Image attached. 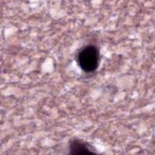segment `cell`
I'll use <instances>...</instances> for the list:
<instances>
[{
    "instance_id": "cell-1",
    "label": "cell",
    "mask_w": 155,
    "mask_h": 155,
    "mask_svg": "<svg viewBox=\"0 0 155 155\" xmlns=\"http://www.w3.org/2000/svg\"><path fill=\"white\" fill-rule=\"evenodd\" d=\"M76 61L79 68L86 73H94L100 62V52L98 47L93 44H88L80 48Z\"/></svg>"
},
{
    "instance_id": "cell-2",
    "label": "cell",
    "mask_w": 155,
    "mask_h": 155,
    "mask_svg": "<svg viewBox=\"0 0 155 155\" xmlns=\"http://www.w3.org/2000/svg\"><path fill=\"white\" fill-rule=\"evenodd\" d=\"M95 148L88 142L78 138H74L69 142V151L70 154H84L96 153Z\"/></svg>"
}]
</instances>
